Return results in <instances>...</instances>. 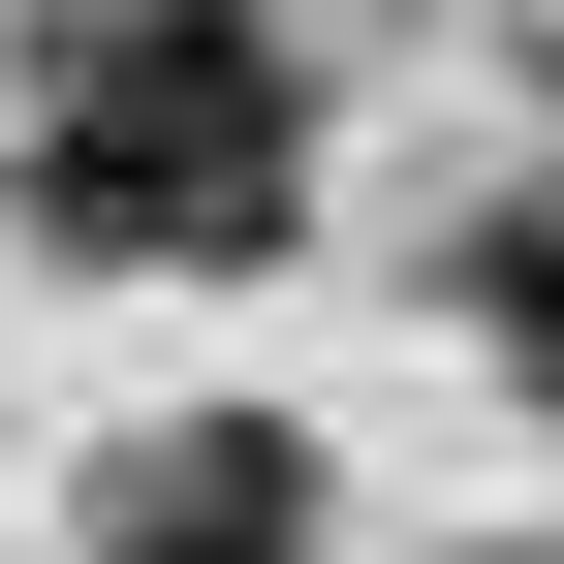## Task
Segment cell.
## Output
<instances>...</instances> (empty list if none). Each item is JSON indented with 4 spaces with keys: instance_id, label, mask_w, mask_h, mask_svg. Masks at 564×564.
<instances>
[{
    "instance_id": "2",
    "label": "cell",
    "mask_w": 564,
    "mask_h": 564,
    "mask_svg": "<svg viewBox=\"0 0 564 564\" xmlns=\"http://www.w3.org/2000/svg\"><path fill=\"white\" fill-rule=\"evenodd\" d=\"M126 564H314V440H282V408H188V440L126 470Z\"/></svg>"
},
{
    "instance_id": "3",
    "label": "cell",
    "mask_w": 564,
    "mask_h": 564,
    "mask_svg": "<svg viewBox=\"0 0 564 564\" xmlns=\"http://www.w3.org/2000/svg\"><path fill=\"white\" fill-rule=\"evenodd\" d=\"M502 345H533V408H564V220H533V251H502Z\"/></svg>"
},
{
    "instance_id": "1",
    "label": "cell",
    "mask_w": 564,
    "mask_h": 564,
    "mask_svg": "<svg viewBox=\"0 0 564 564\" xmlns=\"http://www.w3.org/2000/svg\"><path fill=\"white\" fill-rule=\"evenodd\" d=\"M32 220L63 251H282L314 220V95H282V32L251 0H95L63 32V95H32Z\"/></svg>"
}]
</instances>
